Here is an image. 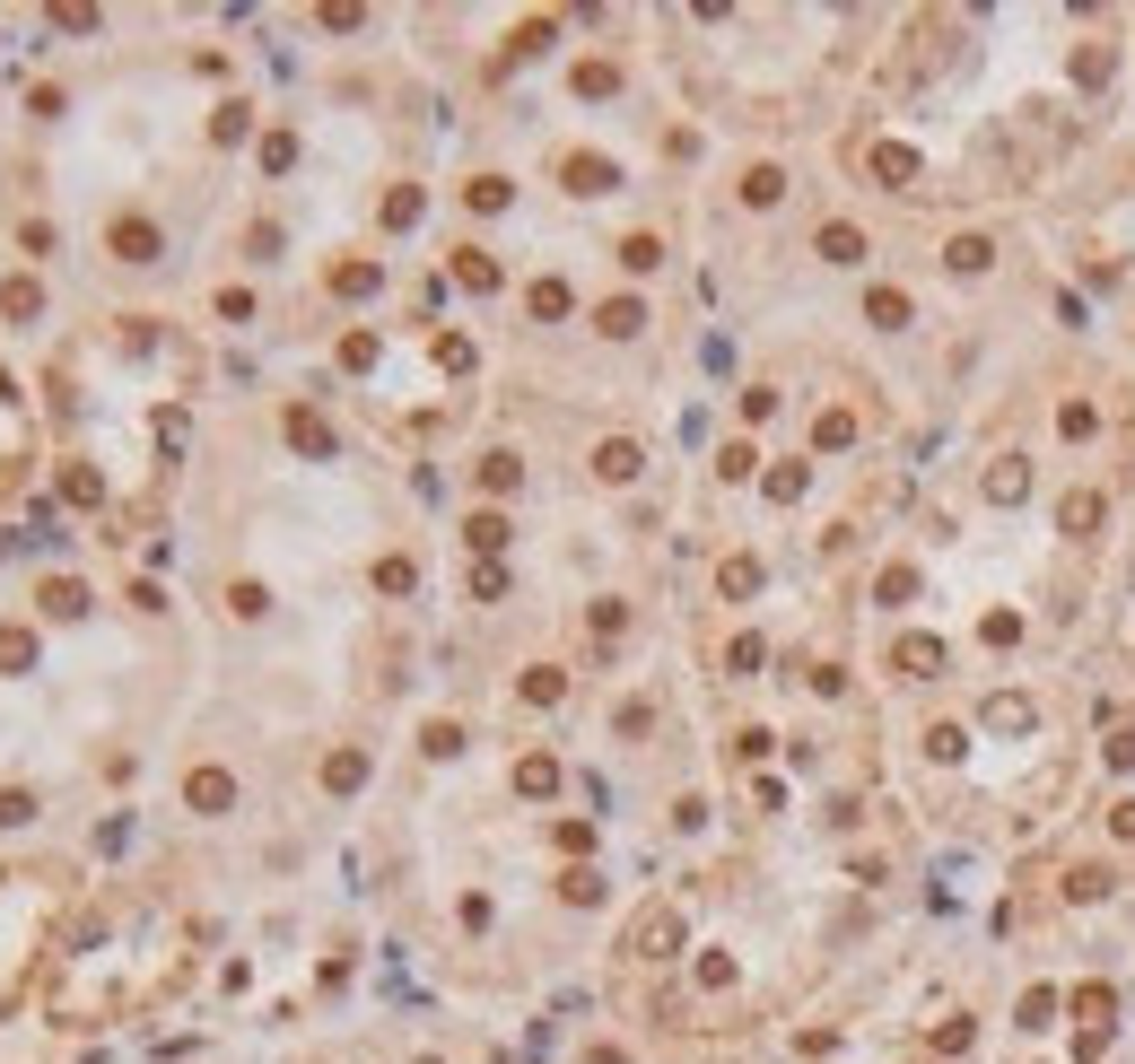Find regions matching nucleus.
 <instances>
[{
    "label": "nucleus",
    "mask_w": 1135,
    "mask_h": 1064,
    "mask_svg": "<svg viewBox=\"0 0 1135 1064\" xmlns=\"http://www.w3.org/2000/svg\"><path fill=\"white\" fill-rule=\"evenodd\" d=\"M114 253H123V262H149V253H158V236H149V227H114Z\"/></svg>",
    "instance_id": "nucleus-1"
}]
</instances>
